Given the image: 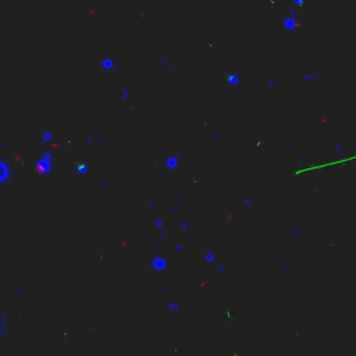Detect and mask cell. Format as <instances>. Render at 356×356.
Returning a JSON list of instances; mask_svg holds the SVG:
<instances>
[{
	"mask_svg": "<svg viewBox=\"0 0 356 356\" xmlns=\"http://www.w3.org/2000/svg\"><path fill=\"white\" fill-rule=\"evenodd\" d=\"M42 142H45V143H50V142H53V132L50 131H43L42 132Z\"/></svg>",
	"mask_w": 356,
	"mask_h": 356,
	"instance_id": "5b68a950",
	"label": "cell"
},
{
	"mask_svg": "<svg viewBox=\"0 0 356 356\" xmlns=\"http://www.w3.org/2000/svg\"><path fill=\"white\" fill-rule=\"evenodd\" d=\"M10 328V316L3 315L0 317V338H6Z\"/></svg>",
	"mask_w": 356,
	"mask_h": 356,
	"instance_id": "3957f363",
	"label": "cell"
},
{
	"mask_svg": "<svg viewBox=\"0 0 356 356\" xmlns=\"http://www.w3.org/2000/svg\"><path fill=\"white\" fill-rule=\"evenodd\" d=\"M13 177V167L4 159H0V186L6 185Z\"/></svg>",
	"mask_w": 356,
	"mask_h": 356,
	"instance_id": "7a4b0ae2",
	"label": "cell"
},
{
	"mask_svg": "<svg viewBox=\"0 0 356 356\" xmlns=\"http://www.w3.org/2000/svg\"><path fill=\"white\" fill-rule=\"evenodd\" d=\"M100 64H102V67H103L105 70H109V68H110V66H113V60H111V59H107V57H106V59H103L102 61H100Z\"/></svg>",
	"mask_w": 356,
	"mask_h": 356,
	"instance_id": "8992f818",
	"label": "cell"
},
{
	"mask_svg": "<svg viewBox=\"0 0 356 356\" xmlns=\"http://www.w3.org/2000/svg\"><path fill=\"white\" fill-rule=\"evenodd\" d=\"M75 171L78 175H86L89 173V166L86 163H79V164H77Z\"/></svg>",
	"mask_w": 356,
	"mask_h": 356,
	"instance_id": "277c9868",
	"label": "cell"
},
{
	"mask_svg": "<svg viewBox=\"0 0 356 356\" xmlns=\"http://www.w3.org/2000/svg\"><path fill=\"white\" fill-rule=\"evenodd\" d=\"M54 167V157L50 152H43L36 160V170L42 175H49Z\"/></svg>",
	"mask_w": 356,
	"mask_h": 356,
	"instance_id": "6da1fadb",
	"label": "cell"
}]
</instances>
